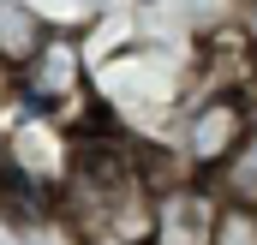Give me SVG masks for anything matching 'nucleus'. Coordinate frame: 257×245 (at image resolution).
Segmentation results:
<instances>
[{"mask_svg":"<svg viewBox=\"0 0 257 245\" xmlns=\"http://www.w3.org/2000/svg\"><path fill=\"white\" fill-rule=\"evenodd\" d=\"M180 168L156 174L144 168L138 144L120 138L114 126L108 132H78V162H72V180L60 185L54 209L66 215L72 239L78 245H150L156 227V185L174 180Z\"/></svg>","mask_w":257,"mask_h":245,"instance_id":"obj_1","label":"nucleus"},{"mask_svg":"<svg viewBox=\"0 0 257 245\" xmlns=\"http://www.w3.org/2000/svg\"><path fill=\"white\" fill-rule=\"evenodd\" d=\"M251 132V90L245 84H221V90H203L180 108V126H174V162L180 174L192 180H221L227 162L239 156Z\"/></svg>","mask_w":257,"mask_h":245,"instance_id":"obj_2","label":"nucleus"},{"mask_svg":"<svg viewBox=\"0 0 257 245\" xmlns=\"http://www.w3.org/2000/svg\"><path fill=\"white\" fill-rule=\"evenodd\" d=\"M12 84H18L24 114H48V120L72 114V108L84 102V90H90L84 42H78L72 30H48V36H42V48L12 72Z\"/></svg>","mask_w":257,"mask_h":245,"instance_id":"obj_3","label":"nucleus"},{"mask_svg":"<svg viewBox=\"0 0 257 245\" xmlns=\"http://www.w3.org/2000/svg\"><path fill=\"white\" fill-rule=\"evenodd\" d=\"M72 162H78V132H66L48 114H18L6 132V150H0V174L36 185L42 197H60V185L72 180Z\"/></svg>","mask_w":257,"mask_h":245,"instance_id":"obj_4","label":"nucleus"},{"mask_svg":"<svg viewBox=\"0 0 257 245\" xmlns=\"http://www.w3.org/2000/svg\"><path fill=\"white\" fill-rule=\"evenodd\" d=\"M215 221H221V191L209 180L174 174V180L156 185V227H150V245H209L215 239Z\"/></svg>","mask_w":257,"mask_h":245,"instance_id":"obj_5","label":"nucleus"},{"mask_svg":"<svg viewBox=\"0 0 257 245\" xmlns=\"http://www.w3.org/2000/svg\"><path fill=\"white\" fill-rule=\"evenodd\" d=\"M42 36H48L42 12H30L24 0H0V66L6 72H18V66L30 60L42 48Z\"/></svg>","mask_w":257,"mask_h":245,"instance_id":"obj_6","label":"nucleus"},{"mask_svg":"<svg viewBox=\"0 0 257 245\" xmlns=\"http://www.w3.org/2000/svg\"><path fill=\"white\" fill-rule=\"evenodd\" d=\"M215 191H221L227 203H251L257 209V90H251V132H245L239 156L227 162V174L215 180Z\"/></svg>","mask_w":257,"mask_h":245,"instance_id":"obj_7","label":"nucleus"},{"mask_svg":"<svg viewBox=\"0 0 257 245\" xmlns=\"http://www.w3.org/2000/svg\"><path fill=\"white\" fill-rule=\"evenodd\" d=\"M209 245H257V209L221 197V221H215V239Z\"/></svg>","mask_w":257,"mask_h":245,"instance_id":"obj_8","label":"nucleus"},{"mask_svg":"<svg viewBox=\"0 0 257 245\" xmlns=\"http://www.w3.org/2000/svg\"><path fill=\"white\" fill-rule=\"evenodd\" d=\"M239 36H245V48L257 60V0H245V12H239Z\"/></svg>","mask_w":257,"mask_h":245,"instance_id":"obj_9","label":"nucleus"},{"mask_svg":"<svg viewBox=\"0 0 257 245\" xmlns=\"http://www.w3.org/2000/svg\"><path fill=\"white\" fill-rule=\"evenodd\" d=\"M0 96H6V78H0Z\"/></svg>","mask_w":257,"mask_h":245,"instance_id":"obj_10","label":"nucleus"}]
</instances>
